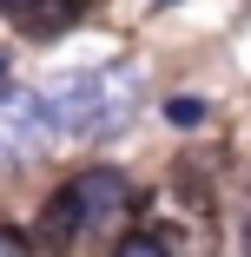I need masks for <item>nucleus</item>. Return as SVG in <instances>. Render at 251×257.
<instances>
[{"label": "nucleus", "instance_id": "6", "mask_svg": "<svg viewBox=\"0 0 251 257\" xmlns=\"http://www.w3.org/2000/svg\"><path fill=\"white\" fill-rule=\"evenodd\" d=\"M46 250H66L73 237H86V224H79V204H73V191L60 185L53 198H46V211H40V231H33Z\"/></svg>", "mask_w": 251, "mask_h": 257}, {"label": "nucleus", "instance_id": "5", "mask_svg": "<svg viewBox=\"0 0 251 257\" xmlns=\"http://www.w3.org/2000/svg\"><path fill=\"white\" fill-rule=\"evenodd\" d=\"M79 20H86V0H14V27L27 40H40V46L66 40Z\"/></svg>", "mask_w": 251, "mask_h": 257}, {"label": "nucleus", "instance_id": "9", "mask_svg": "<svg viewBox=\"0 0 251 257\" xmlns=\"http://www.w3.org/2000/svg\"><path fill=\"white\" fill-rule=\"evenodd\" d=\"M0 257H33V237H20V231H0Z\"/></svg>", "mask_w": 251, "mask_h": 257}, {"label": "nucleus", "instance_id": "1", "mask_svg": "<svg viewBox=\"0 0 251 257\" xmlns=\"http://www.w3.org/2000/svg\"><path fill=\"white\" fill-rule=\"evenodd\" d=\"M40 112L53 132H73V139H99L126 125L132 112V79L126 73H79V79H53L40 92Z\"/></svg>", "mask_w": 251, "mask_h": 257}, {"label": "nucleus", "instance_id": "10", "mask_svg": "<svg viewBox=\"0 0 251 257\" xmlns=\"http://www.w3.org/2000/svg\"><path fill=\"white\" fill-rule=\"evenodd\" d=\"M238 244H244V257H251V204H244V224H238Z\"/></svg>", "mask_w": 251, "mask_h": 257}, {"label": "nucleus", "instance_id": "11", "mask_svg": "<svg viewBox=\"0 0 251 257\" xmlns=\"http://www.w3.org/2000/svg\"><path fill=\"white\" fill-rule=\"evenodd\" d=\"M0 92H7V53H0Z\"/></svg>", "mask_w": 251, "mask_h": 257}, {"label": "nucleus", "instance_id": "4", "mask_svg": "<svg viewBox=\"0 0 251 257\" xmlns=\"http://www.w3.org/2000/svg\"><path fill=\"white\" fill-rule=\"evenodd\" d=\"M46 139H53V125H46L40 99L33 92H0V159H27Z\"/></svg>", "mask_w": 251, "mask_h": 257}, {"label": "nucleus", "instance_id": "7", "mask_svg": "<svg viewBox=\"0 0 251 257\" xmlns=\"http://www.w3.org/2000/svg\"><path fill=\"white\" fill-rule=\"evenodd\" d=\"M113 257H165V244H159V237H145V231H126V237L113 244Z\"/></svg>", "mask_w": 251, "mask_h": 257}, {"label": "nucleus", "instance_id": "3", "mask_svg": "<svg viewBox=\"0 0 251 257\" xmlns=\"http://www.w3.org/2000/svg\"><path fill=\"white\" fill-rule=\"evenodd\" d=\"M66 191H73V204H79V224L86 231H99V237H126V218H132V178L119 172V165H86V172H73L66 178Z\"/></svg>", "mask_w": 251, "mask_h": 257}, {"label": "nucleus", "instance_id": "2", "mask_svg": "<svg viewBox=\"0 0 251 257\" xmlns=\"http://www.w3.org/2000/svg\"><path fill=\"white\" fill-rule=\"evenodd\" d=\"M145 237H159L165 257H218V204L205 185H165L145 198Z\"/></svg>", "mask_w": 251, "mask_h": 257}, {"label": "nucleus", "instance_id": "8", "mask_svg": "<svg viewBox=\"0 0 251 257\" xmlns=\"http://www.w3.org/2000/svg\"><path fill=\"white\" fill-rule=\"evenodd\" d=\"M165 119H172V125H198V119H205V106H198V99H172Z\"/></svg>", "mask_w": 251, "mask_h": 257}]
</instances>
